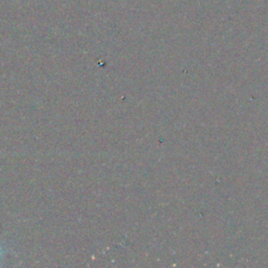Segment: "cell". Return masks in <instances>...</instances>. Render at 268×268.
<instances>
[{"instance_id": "obj_1", "label": "cell", "mask_w": 268, "mask_h": 268, "mask_svg": "<svg viewBox=\"0 0 268 268\" xmlns=\"http://www.w3.org/2000/svg\"><path fill=\"white\" fill-rule=\"evenodd\" d=\"M2 253H3V250H2V248H1V245H0V258H1Z\"/></svg>"}]
</instances>
